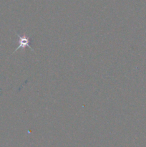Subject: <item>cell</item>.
Returning a JSON list of instances; mask_svg holds the SVG:
<instances>
[{"mask_svg":"<svg viewBox=\"0 0 146 147\" xmlns=\"http://www.w3.org/2000/svg\"><path fill=\"white\" fill-rule=\"evenodd\" d=\"M16 35L19 37V46L15 49L14 53L17 52L19 49H24L25 48V47H29V48H30L32 50V52H34V49L29 45L30 37H27V36L26 35H19V34H17V33H16Z\"/></svg>","mask_w":146,"mask_h":147,"instance_id":"cell-1","label":"cell"}]
</instances>
